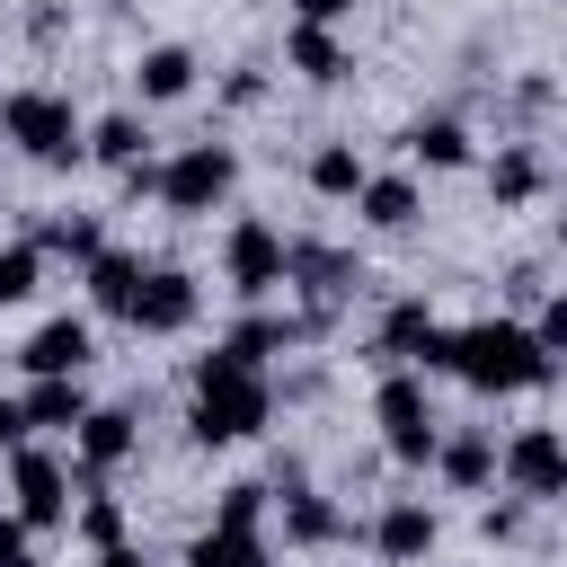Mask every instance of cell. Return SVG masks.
Segmentation results:
<instances>
[{
  "label": "cell",
  "instance_id": "38",
  "mask_svg": "<svg viewBox=\"0 0 567 567\" xmlns=\"http://www.w3.org/2000/svg\"><path fill=\"white\" fill-rule=\"evenodd\" d=\"M558 248H567V213H558Z\"/></svg>",
  "mask_w": 567,
  "mask_h": 567
},
{
  "label": "cell",
  "instance_id": "1",
  "mask_svg": "<svg viewBox=\"0 0 567 567\" xmlns=\"http://www.w3.org/2000/svg\"><path fill=\"white\" fill-rule=\"evenodd\" d=\"M186 381H195V399H186V434H195L204 452L266 434V416H275V381H266L257 363H239L230 346H213V354H195Z\"/></svg>",
  "mask_w": 567,
  "mask_h": 567
},
{
  "label": "cell",
  "instance_id": "14",
  "mask_svg": "<svg viewBox=\"0 0 567 567\" xmlns=\"http://www.w3.org/2000/svg\"><path fill=\"white\" fill-rule=\"evenodd\" d=\"M496 461H505V443H496L487 425H452V434H443V452H434V470H443V487H461V496H478V487H496Z\"/></svg>",
  "mask_w": 567,
  "mask_h": 567
},
{
  "label": "cell",
  "instance_id": "40",
  "mask_svg": "<svg viewBox=\"0 0 567 567\" xmlns=\"http://www.w3.org/2000/svg\"><path fill=\"white\" fill-rule=\"evenodd\" d=\"M0 310H9V301H0Z\"/></svg>",
  "mask_w": 567,
  "mask_h": 567
},
{
  "label": "cell",
  "instance_id": "24",
  "mask_svg": "<svg viewBox=\"0 0 567 567\" xmlns=\"http://www.w3.org/2000/svg\"><path fill=\"white\" fill-rule=\"evenodd\" d=\"M18 408H27V425H44V434H80L97 399H89L80 381H27V399H18Z\"/></svg>",
  "mask_w": 567,
  "mask_h": 567
},
{
  "label": "cell",
  "instance_id": "20",
  "mask_svg": "<svg viewBox=\"0 0 567 567\" xmlns=\"http://www.w3.org/2000/svg\"><path fill=\"white\" fill-rule=\"evenodd\" d=\"M328 540H346L337 496H319V487H284V549H328Z\"/></svg>",
  "mask_w": 567,
  "mask_h": 567
},
{
  "label": "cell",
  "instance_id": "22",
  "mask_svg": "<svg viewBox=\"0 0 567 567\" xmlns=\"http://www.w3.org/2000/svg\"><path fill=\"white\" fill-rule=\"evenodd\" d=\"M177 567H275V540H266V532H221V523H204Z\"/></svg>",
  "mask_w": 567,
  "mask_h": 567
},
{
  "label": "cell",
  "instance_id": "26",
  "mask_svg": "<svg viewBox=\"0 0 567 567\" xmlns=\"http://www.w3.org/2000/svg\"><path fill=\"white\" fill-rule=\"evenodd\" d=\"M301 177H310V195H328V204H354L372 168H363V151H354V142H319Z\"/></svg>",
  "mask_w": 567,
  "mask_h": 567
},
{
  "label": "cell",
  "instance_id": "11",
  "mask_svg": "<svg viewBox=\"0 0 567 567\" xmlns=\"http://www.w3.org/2000/svg\"><path fill=\"white\" fill-rule=\"evenodd\" d=\"M434 540H443V523H434L425 496H390L372 514V558L381 567H416V558H434Z\"/></svg>",
  "mask_w": 567,
  "mask_h": 567
},
{
  "label": "cell",
  "instance_id": "31",
  "mask_svg": "<svg viewBox=\"0 0 567 567\" xmlns=\"http://www.w3.org/2000/svg\"><path fill=\"white\" fill-rule=\"evenodd\" d=\"M532 337H540V354H549V363H567V292H549V301H540Z\"/></svg>",
  "mask_w": 567,
  "mask_h": 567
},
{
  "label": "cell",
  "instance_id": "21",
  "mask_svg": "<svg viewBox=\"0 0 567 567\" xmlns=\"http://www.w3.org/2000/svg\"><path fill=\"white\" fill-rule=\"evenodd\" d=\"M549 186V168H540V151L532 142H496V159H487V195H496V213H514V204H532Z\"/></svg>",
  "mask_w": 567,
  "mask_h": 567
},
{
  "label": "cell",
  "instance_id": "29",
  "mask_svg": "<svg viewBox=\"0 0 567 567\" xmlns=\"http://www.w3.org/2000/svg\"><path fill=\"white\" fill-rule=\"evenodd\" d=\"M266 505H275V487L230 478V487H221V505H213V523H221V532H266Z\"/></svg>",
  "mask_w": 567,
  "mask_h": 567
},
{
  "label": "cell",
  "instance_id": "15",
  "mask_svg": "<svg viewBox=\"0 0 567 567\" xmlns=\"http://www.w3.org/2000/svg\"><path fill=\"white\" fill-rule=\"evenodd\" d=\"M310 337H319V328H310L301 310H248L221 346H230L239 363H257V372H266V354H292V346H310Z\"/></svg>",
  "mask_w": 567,
  "mask_h": 567
},
{
  "label": "cell",
  "instance_id": "28",
  "mask_svg": "<svg viewBox=\"0 0 567 567\" xmlns=\"http://www.w3.org/2000/svg\"><path fill=\"white\" fill-rule=\"evenodd\" d=\"M71 532H80L89 549H124V496L89 487V496H80V514H71Z\"/></svg>",
  "mask_w": 567,
  "mask_h": 567
},
{
  "label": "cell",
  "instance_id": "6",
  "mask_svg": "<svg viewBox=\"0 0 567 567\" xmlns=\"http://www.w3.org/2000/svg\"><path fill=\"white\" fill-rule=\"evenodd\" d=\"M221 275H230L239 301H266V292H284V275H292V239H284L275 221L239 213V221L221 230Z\"/></svg>",
  "mask_w": 567,
  "mask_h": 567
},
{
  "label": "cell",
  "instance_id": "2",
  "mask_svg": "<svg viewBox=\"0 0 567 567\" xmlns=\"http://www.w3.org/2000/svg\"><path fill=\"white\" fill-rule=\"evenodd\" d=\"M452 372H461L470 390L505 399V390H540L558 363L540 354V337H532L523 319H470V328H461V354H452Z\"/></svg>",
  "mask_w": 567,
  "mask_h": 567
},
{
  "label": "cell",
  "instance_id": "19",
  "mask_svg": "<svg viewBox=\"0 0 567 567\" xmlns=\"http://www.w3.org/2000/svg\"><path fill=\"white\" fill-rule=\"evenodd\" d=\"M89 275V301L106 310V319H133V301H142V284H151V266L133 257V248H106L97 266H80Z\"/></svg>",
  "mask_w": 567,
  "mask_h": 567
},
{
  "label": "cell",
  "instance_id": "10",
  "mask_svg": "<svg viewBox=\"0 0 567 567\" xmlns=\"http://www.w3.org/2000/svg\"><path fill=\"white\" fill-rule=\"evenodd\" d=\"M133 443H142V416H133V408H89V425L71 434V461H80L89 487H106V478L133 461Z\"/></svg>",
  "mask_w": 567,
  "mask_h": 567
},
{
  "label": "cell",
  "instance_id": "33",
  "mask_svg": "<svg viewBox=\"0 0 567 567\" xmlns=\"http://www.w3.org/2000/svg\"><path fill=\"white\" fill-rule=\"evenodd\" d=\"M354 9H363V0H292L301 27H337V18H354Z\"/></svg>",
  "mask_w": 567,
  "mask_h": 567
},
{
  "label": "cell",
  "instance_id": "9",
  "mask_svg": "<svg viewBox=\"0 0 567 567\" xmlns=\"http://www.w3.org/2000/svg\"><path fill=\"white\" fill-rule=\"evenodd\" d=\"M496 478H505L523 505H558V496H567V434H558V425H514Z\"/></svg>",
  "mask_w": 567,
  "mask_h": 567
},
{
  "label": "cell",
  "instance_id": "13",
  "mask_svg": "<svg viewBox=\"0 0 567 567\" xmlns=\"http://www.w3.org/2000/svg\"><path fill=\"white\" fill-rule=\"evenodd\" d=\"M27 381H80L89 372V319H44L27 346H18Z\"/></svg>",
  "mask_w": 567,
  "mask_h": 567
},
{
  "label": "cell",
  "instance_id": "12",
  "mask_svg": "<svg viewBox=\"0 0 567 567\" xmlns=\"http://www.w3.org/2000/svg\"><path fill=\"white\" fill-rule=\"evenodd\" d=\"M195 310H204V284H195L186 266H151V284H142V301H133V328H142V337H186Z\"/></svg>",
  "mask_w": 567,
  "mask_h": 567
},
{
  "label": "cell",
  "instance_id": "23",
  "mask_svg": "<svg viewBox=\"0 0 567 567\" xmlns=\"http://www.w3.org/2000/svg\"><path fill=\"white\" fill-rule=\"evenodd\" d=\"M408 159H416V168H470L478 142H470L461 115H425V124H408Z\"/></svg>",
  "mask_w": 567,
  "mask_h": 567
},
{
  "label": "cell",
  "instance_id": "4",
  "mask_svg": "<svg viewBox=\"0 0 567 567\" xmlns=\"http://www.w3.org/2000/svg\"><path fill=\"white\" fill-rule=\"evenodd\" d=\"M372 425H381V452H390L399 470H425V461L443 452V416H434V399H425V372H381V381H372Z\"/></svg>",
  "mask_w": 567,
  "mask_h": 567
},
{
  "label": "cell",
  "instance_id": "32",
  "mask_svg": "<svg viewBox=\"0 0 567 567\" xmlns=\"http://www.w3.org/2000/svg\"><path fill=\"white\" fill-rule=\"evenodd\" d=\"M266 97V62H230V80H221V106H257Z\"/></svg>",
  "mask_w": 567,
  "mask_h": 567
},
{
  "label": "cell",
  "instance_id": "25",
  "mask_svg": "<svg viewBox=\"0 0 567 567\" xmlns=\"http://www.w3.org/2000/svg\"><path fill=\"white\" fill-rule=\"evenodd\" d=\"M142 142H151V133H142V115H133V106H115V115H97V124H89V159H97V168H124V177H133V168H151V159H142Z\"/></svg>",
  "mask_w": 567,
  "mask_h": 567
},
{
  "label": "cell",
  "instance_id": "8",
  "mask_svg": "<svg viewBox=\"0 0 567 567\" xmlns=\"http://www.w3.org/2000/svg\"><path fill=\"white\" fill-rule=\"evenodd\" d=\"M9 514H18L27 532H62V523L80 514V505H71V461L18 443V452H9Z\"/></svg>",
  "mask_w": 567,
  "mask_h": 567
},
{
  "label": "cell",
  "instance_id": "3",
  "mask_svg": "<svg viewBox=\"0 0 567 567\" xmlns=\"http://www.w3.org/2000/svg\"><path fill=\"white\" fill-rule=\"evenodd\" d=\"M0 142H18L35 168H80L89 159V124L62 89H9L0 97Z\"/></svg>",
  "mask_w": 567,
  "mask_h": 567
},
{
  "label": "cell",
  "instance_id": "34",
  "mask_svg": "<svg viewBox=\"0 0 567 567\" xmlns=\"http://www.w3.org/2000/svg\"><path fill=\"white\" fill-rule=\"evenodd\" d=\"M478 532H487V540H514V532H523V496H514V505H487Z\"/></svg>",
  "mask_w": 567,
  "mask_h": 567
},
{
  "label": "cell",
  "instance_id": "5",
  "mask_svg": "<svg viewBox=\"0 0 567 567\" xmlns=\"http://www.w3.org/2000/svg\"><path fill=\"white\" fill-rule=\"evenodd\" d=\"M230 186H239V151H230V142H186L177 159H159V204H168L177 221L221 213Z\"/></svg>",
  "mask_w": 567,
  "mask_h": 567
},
{
  "label": "cell",
  "instance_id": "35",
  "mask_svg": "<svg viewBox=\"0 0 567 567\" xmlns=\"http://www.w3.org/2000/svg\"><path fill=\"white\" fill-rule=\"evenodd\" d=\"M27 434H35V425H27V408H18V399H0V452H18Z\"/></svg>",
  "mask_w": 567,
  "mask_h": 567
},
{
  "label": "cell",
  "instance_id": "37",
  "mask_svg": "<svg viewBox=\"0 0 567 567\" xmlns=\"http://www.w3.org/2000/svg\"><path fill=\"white\" fill-rule=\"evenodd\" d=\"M97 567H159V558H142V549L124 540V549H97Z\"/></svg>",
  "mask_w": 567,
  "mask_h": 567
},
{
  "label": "cell",
  "instance_id": "17",
  "mask_svg": "<svg viewBox=\"0 0 567 567\" xmlns=\"http://www.w3.org/2000/svg\"><path fill=\"white\" fill-rule=\"evenodd\" d=\"M284 62H292L310 89H337V80L354 71V53L337 44V27H301V18H292V35H284Z\"/></svg>",
  "mask_w": 567,
  "mask_h": 567
},
{
  "label": "cell",
  "instance_id": "30",
  "mask_svg": "<svg viewBox=\"0 0 567 567\" xmlns=\"http://www.w3.org/2000/svg\"><path fill=\"white\" fill-rule=\"evenodd\" d=\"M44 284V239H9L0 248V301H27Z\"/></svg>",
  "mask_w": 567,
  "mask_h": 567
},
{
  "label": "cell",
  "instance_id": "16",
  "mask_svg": "<svg viewBox=\"0 0 567 567\" xmlns=\"http://www.w3.org/2000/svg\"><path fill=\"white\" fill-rule=\"evenodd\" d=\"M186 89H195V53L186 44H142L133 53V97L142 106H177Z\"/></svg>",
  "mask_w": 567,
  "mask_h": 567
},
{
  "label": "cell",
  "instance_id": "39",
  "mask_svg": "<svg viewBox=\"0 0 567 567\" xmlns=\"http://www.w3.org/2000/svg\"><path fill=\"white\" fill-rule=\"evenodd\" d=\"M9 567H35V549H27V558H9Z\"/></svg>",
  "mask_w": 567,
  "mask_h": 567
},
{
  "label": "cell",
  "instance_id": "27",
  "mask_svg": "<svg viewBox=\"0 0 567 567\" xmlns=\"http://www.w3.org/2000/svg\"><path fill=\"white\" fill-rule=\"evenodd\" d=\"M35 239H44V257H71V266H97L106 257V221L97 213H53Z\"/></svg>",
  "mask_w": 567,
  "mask_h": 567
},
{
  "label": "cell",
  "instance_id": "36",
  "mask_svg": "<svg viewBox=\"0 0 567 567\" xmlns=\"http://www.w3.org/2000/svg\"><path fill=\"white\" fill-rule=\"evenodd\" d=\"M27 540H35V532H27L18 514H0V567H9V558H27Z\"/></svg>",
  "mask_w": 567,
  "mask_h": 567
},
{
  "label": "cell",
  "instance_id": "18",
  "mask_svg": "<svg viewBox=\"0 0 567 567\" xmlns=\"http://www.w3.org/2000/svg\"><path fill=\"white\" fill-rule=\"evenodd\" d=\"M354 213H363L372 230H408V221L425 213V195H416V177H408V168H372V177H363V195H354Z\"/></svg>",
  "mask_w": 567,
  "mask_h": 567
},
{
  "label": "cell",
  "instance_id": "7",
  "mask_svg": "<svg viewBox=\"0 0 567 567\" xmlns=\"http://www.w3.org/2000/svg\"><path fill=\"white\" fill-rule=\"evenodd\" d=\"M354 284H363V266L346 257V248H319V239H292V275H284V292H301V319L328 337L337 328V310L354 301Z\"/></svg>",
  "mask_w": 567,
  "mask_h": 567
}]
</instances>
